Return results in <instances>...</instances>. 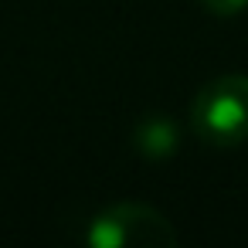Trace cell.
<instances>
[{
  "label": "cell",
  "instance_id": "cell-1",
  "mask_svg": "<svg viewBox=\"0 0 248 248\" xmlns=\"http://www.w3.org/2000/svg\"><path fill=\"white\" fill-rule=\"evenodd\" d=\"M190 129L204 146L248 143V75H217L190 99Z\"/></svg>",
  "mask_w": 248,
  "mask_h": 248
},
{
  "label": "cell",
  "instance_id": "cell-2",
  "mask_svg": "<svg viewBox=\"0 0 248 248\" xmlns=\"http://www.w3.org/2000/svg\"><path fill=\"white\" fill-rule=\"evenodd\" d=\"M85 241L92 248H173L177 228L156 207L123 201L99 211L89 221Z\"/></svg>",
  "mask_w": 248,
  "mask_h": 248
},
{
  "label": "cell",
  "instance_id": "cell-3",
  "mask_svg": "<svg viewBox=\"0 0 248 248\" xmlns=\"http://www.w3.org/2000/svg\"><path fill=\"white\" fill-rule=\"evenodd\" d=\"M133 146L146 160H167L177 150V129L167 116H146V119H140V126L133 133Z\"/></svg>",
  "mask_w": 248,
  "mask_h": 248
},
{
  "label": "cell",
  "instance_id": "cell-4",
  "mask_svg": "<svg viewBox=\"0 0 248 248\" xmlns=\"http://www.w3.org/2000/svg\"><path fill=\"white\" fill-rule=\"evenodd\" d=\"M197 4L214 17H234V14H241L248 7V0H197Z\"/></svg>",
  "mask_w": 248,
  "mask_h": 248
}]
</instances>
